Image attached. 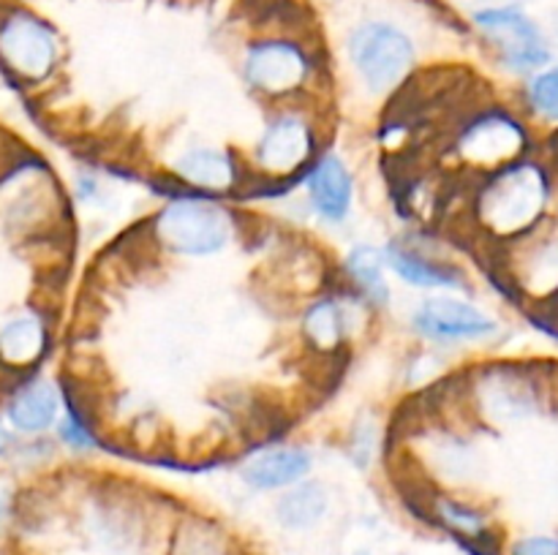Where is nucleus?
Returning a JSON list of instances; mask_svg holds the SVG:
<instances>
[{"label":"nucleus","instance_id":"obj_2","mask_svg":"<svg viewBox=\"0 0 558 555\" xmlns=\"http://www.w3.org/2000/svg\"><path fill=\"white\" fill-rule=\"evenodd\" d=\"M243 82L272 107L289 101H319L325 85L322 52L298 33H267L245 44L240 60Z\"/></svg>","mask_w":558,"mask_h":555},{"label":"nucleus","instance_id":"obj_8","mask_svg":"<svg viewBox=\"0 0 558 555\" xmlns=\"http://www.w3.org/2000/svg\"><path fill=\"white\" fill-rule=\"evenodd\" d=\"M472 414L490 422H510L539 411L543 406V381L532 368L518 362H494L469 373L461 386Z\"/></svg>","mask_w":558,"mask_h":555},{"label":"nucleus","instance_id":"obj_15","mask_svg":"<svg viewBox=\"0 0 558 555\" xmlns=\"http://www.w3.org/2000/svg\"><path fill=\"white\" fill-rule=\"evenodd\" d=\"M385 261L390 275L407 286L420 288V292H447L463 294L472 292L466 272L456 261L445 259L436 248H428L425 243L409 237H390L385 245Z\"/></svg>","mask_w":558,"mask_h":555},{"label":"nucleus","instance_id":"obj_21","mask_svg":"<svg viewBox=\"0 0 558 555\" xmlns=\"http://www.w3.org/2000/svg\"><path fill=\"white\" fill-rule=\"evenodd\" d=\"M521 103L534 123L558 125V65H545L523 82Z\"/></svg>","mask_w":558,"mask_h":555},{"label":"nucleus","instance_id":"obj_23","mask_svg":"<svg viewBox=\"0 0 558 555\" xmlns=\"http://www.w3.org/2000/svg\"><path fill=\"white\" fill-rule=\"evenodd\" d=\"M71 194L82 207H104L109 201V188L104 185V177L93 169H80L71 183Z\"/></svg>","mask_w":558,"mask_h":555},{"label":"nucleus","instance_id":"obj_11","mask_svg":"<svg viewBox=\"0 0 558 555\" xmlns=\"http://www.w3.org/2000/svg\"><path fill=\"white\" fill-rule=\"evenodd\" d=\"M474 27L494 49L501 69L518 76H532L550 65V49L537 22L529 20L515 5H490L472 14Z\"/></svg>","mask_w":558,"mask_h":555},{"label":"nucleus","instance_id":"obj_4","mask_svg":"<svg viewBox=\"0 0 558 555\" xmlns=\"http://www.w3.org/2000/svg\"><path fill=\"white\" fill-rule=\"evenodd\" d=\"M325 150V118L319 101L272 103L245 152L251 174L267 183H292L300 190V174Z\"/></svg>","mask_w":558,"mask_h":555},{"label":"nucleus","instance_id":"obj_7","mask_svg":"<svg viewBox=\"0 0 558 555\" xmlns=\"http://www.w3.org/2000/svg\"><path fill=\"white\" fill-rule=\"evenodd\" d=\"M347 60L365 96H396L412 79L417 44L396 22L365 20L347 36Z\"/></svg>","mask_w":558,"mask_h":555},{"label":"nucleus","instance_id":"obj_13","mask_svg":"<svg viewBox=\"0 0 558 555\" xmlns=\"http://www.w3.org/2000/svg\"><path fill=\"white\" fill-rule=\"evenodd\" d=\"M368 316L371 310L338 283L305 305L300 316V337L319 357H336L363 330Z\"/></svg>","mask_w":558,"mask_h":555},{"label":"nucleus","instance_id":"obj_25","mask_svg":"<svg viewBox=\"0 0 558 555\" xmlns=\"http://www.w3.org/2000/svg\"><path fill=\"white\" fill-rule=\"evenodd\" d=\"M16 444H20V435L9 428V422H5L3 414H0V460L9 462V457L14 455Z\"/></svg>","mask_w":558,"mask_h":555},{"label":"nucleus","instance_id":"obj_5","mask_svg":"<svg viewBox=\"0 0 558 555\" xmlns=\"http://www.w3.org/2000/svg\"><path fill=\"white\" fill-rule=\"evenodd\" d=\"M534 136L529 120L505 103H474L456 120L447 141L456 172L483 177L518 158L532 156Z\"/></svg>","mask_w":558,"mask_h":555},{"label":"nucleus","instance_id":"obj_12","mask_svg":"<svg viewBox=\"0 0 558 555\" xmlns=\"http://www.w3.org/2000/svg\"><path fill=\"white\" fill-rule=\"evenodd\" d=\"M300 188H303L305 210L322 226L341 229L352 221L357 205V180L338 150L325 147L300 174Z\"/></svg>","mask_w":558,"mask_h":555},{"label":"nucleus","instance_id":"obj_22","mask_svg":"<svg viewBox=\"0 0 558 555\" xmlns=\"http://www.w3.org/2000/svg\"><path fill=\"white\" fill-rule=\"evenodd\" d=\"M379 428L371 419H360L352 424V433L347 439V455L357 468H368L374 457L379 455Z\"/></svg>","mask_w":558,"mask_h":555},{"label":"nucleus","instance_id":"obj_19","mask_svg":"<svg viewBox=\"0 0 558 555\" xmlns=\"http://www.w3.org/2000/svg\"><path fill=\"white\" fill-rule=\"evenodd\" d=\"M385 250L376 243H354L341 259V283L349 294L360 299L371 313L387 310L392 303L390 278H387Z\"/></svg>","mask_w":558,"mask_h":555},{"label":"nucleus","instance_id":"obj_9","mask_svg":"<svg viewBox=\"0 0 558 555\" xmlns=\"http://www.w3.org/2000/svg\"><path fill=\"white\" fill-rule=\"evenodd\" d=\"M414 335L430 348L474 346L499 335V321L458 294L436 292L420 299L409 313Z\"/></svg>","mask_w":558,"mask_h":555},{"label":"nucleus","instance_id":"obj_1","mask_svg":"<svg viewBox=\"0 0 558 555\" xmlns=\"http://www.w3.org/2000/svg\"><path fill=\"white\" fill-rule=\"evenodd\" d=\"M550 199L554 169L532 152L472 180L469 218L477 237L505 248L545 226Z\"/></svg>","mask_w":558,"mask_h":555},{"label":"nucleus","instance_id":"obj_18","mask_svg":"<svg viewBox=\"0 0 558 555\" xmlns=\"http://www.w3.org/2000/svg\"><path fill=\"white\" fill-rule=\"evenodd\" d=\"M60 395H63V411L52 428V439L60 452L85 457L107 449V435L98 428L96 408L85 384L74 381L71 375L60 379Z\"/></svg>","mask_w":558,"mask_h":555},{"label":"nucleus","instance_id":"obj_24","mask_svg":"<svg viewBox=\"0 0 558 555\" xmlns=\"http://www.w3.org/2000/svg\"><path fill=\"white\" fill-rule=\"evenodd\" d=\"M510 555H558V536H526L512 544Z\"/></svg>","mask_w":558,"mask_h":555},{"label":"nucleus","instance_id":"obj_17","mask_svg":"<svg viewBox=\"0 0 558 555\" xmlns=\"http://www.w3.org/2000/svg\"><path fill=\"white\" fill-rule=\"evenodd\" d=\"M316 457L303 444H272L243 457L238 477L251 493H281L314 473Z\"/></svg>","mask_w":558,"mask_h":555},{"label":"nucleus","instance_id":"obj_20","mask_svg":"<svg viewBox=\"0 0 558 555\" xmlns=\"http://www.w3.org/2000/svg\"><path fill=\"white\" fill-rule=\"evenodd\" d=\"M332 495L325 482L319 479H303V482L292 484V488L281 490L276 498L272 515L283 531H314L327 515H330Z\"/></svg>","mask_w":558,"mask_h":555},{"label":"nucleus","instance_id":"obj_16","mask_svg":"<svg viewBox=\"0 0 558 555\" xmlns=\"http://www.w3.org/2000/svg\"><path fill=\"white\" fill-rule=\"evenodd\" d=\"M54 346V324L44 308H22L0 324V375L36 373Z\"/></svg>","mask_w":558,"mask_h":555},{"label":"nucleus","instance_id":"obj_6","mask_svg":"<svg viewBox=\"0 0 558 555\" xmlns=\"http://www.w3.org/2000/svg\"><path fill=\"white\" fill-rule=\"evenodd\" d=\"M63 65V38L36 9L0 0V71L20 90H41Z\"/></svg>","mask_w":558,"mask_h":555},{"label":"nucleus","instance_id":"obj_3","mask_svg":"<svg viewBox=\"0 0 558 555\" xmlns=\"http://www.w3.org/2000/svg\"><path fill=\"white\" fill-rule=\"evenodd\" d=\"M147 234L163 256L207 259L240 237V215L223 199L174 188L147 221Z\"/></svg>","mask_w":558,"mask_h":555},{"label":"nucleus","instance_id":"obj_14","mask_svg":"<svg viewBox=\"0 0 558 555\" xmlns=\"http://www.w3.org/2000/svg\"><path fill=\"white\" fill-rule=\"evenodd\" d=\"M60 411H63L60 381L41 370L5 379L0 390V414L20 439L52 435Z\"/></svg>","mask_w":558,"mask_h":555},{"label":"nucleus","instance_id":"obj_10","mask_svg":"<svg viewBox=\"0 0 558 555\" xmlns=\"http://www.w3.org/2000/svg\"><path fill=\"white\" fill-rule=\"evenodd\" d=\"M169 183L174 188L191 194L213 196V199H232L243 196L251 185V174L245 156L238 150L218 145H189L169 161Z\"/></svg>","mask_w":558,"mask_h":555}]
</instances>
